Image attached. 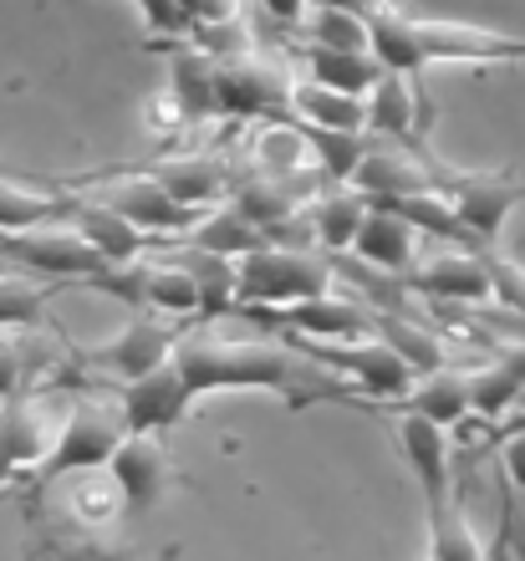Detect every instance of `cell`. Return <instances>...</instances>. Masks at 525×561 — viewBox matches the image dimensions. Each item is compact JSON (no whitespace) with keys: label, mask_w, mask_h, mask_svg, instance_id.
Listing matches in <instances>:
<instances>
[{"label":"cell","mask_w":525,"mask_h":561,"mask_svg":"<svg viewBox=\"0 0 525 561\" xmlns=\"http://www.w3.org/2000/svg\"><path fill=\"white\" fill-rule=\"evenodd\" d=\"M174 363L190 378L194 399L205 393H230V388H271L286 393L292 403L321 399L327 383L311 373L307 357H296L292 347L276 342H246V337H219L205 322H194L179 332L174 342Z\"/></svg>","instance_id":"6da1fadb"},{"label":"cell","mask_w":525,"mask_h":561,"mask_svg":"<svg viewBox=\"0 0 525 561\" xmlns=\"http://www.w3.org/2000/svg\"><path fill=\"white\" fill-rule=\"evenodd\" d=\"M123 439H128L123 399H107V393H82V399H72L67 403V419H61V428H57V439L46 449V459L31 470V495L42 501L46 490L61 485V480L107 470Z\"/></svg>","instance_id":"7a4b0ae2"},{"label":"cell","mask_w":525,"mask_h":561,"mask_svg":"<svg viewBox=\"0 0 525 561\" xmlns=\"http://www.w3.org/2000/svg\"><path fill=\"white\" fill-rule=\"evenodd\" d=\"M332 280H336L332 255L271 240V245L235 261V307H296V301L327 296Z\"/></svg>","instance_id":"3957f363"},{"label":"cell","mask_w":525,"mask_h":561,"mask_svg":"<svg viewBox=\"0 0 525 561\" xmlns=\"http://www.w3.org/2000/svg\"><path fill=\"white\" fill-rule=\"evenodd\" d=\"M77 184H88L92 199H103V205H113L123 220H133L138 230H144L148 240H153V251L163 245V236L184 240L199 225V215L205 209L184 205V199H174V194L159 184V174L148 169V174H123V169H113V174H88V179H72Z\"/></svg>","instance_id":"277c9868"},{"label":"cell","mask_w":525,"mask_h":561,"mask_svg":"<svg viewBox=\"0 0 525 561\" xmlns=\"http://www.w3.org/2000/svg\"><path fill=\"white\" fill-rule=\"evenodd\" d=\"M67 403L72 399L61 388L15 393V399L0 403V490L15 485L21 474H31L46 459L61 419H67Z\"/></svg>","instance_id":"5b68a950"},{"label":"cell","mask_w":525,"mask_h":561,"mask_svg":"<svg viewBox=\"0 0 525 561\" xmlns=\"http://www.w3.org/2000/svg\"><path fill=\"white\" fill-rule=\"evenodd\" d=\"M0 255L15 271H26V276L82 280V286L107 271V261L92 251V240L72 220H46L31 225V230H15V236H0Z\"/></svg>","instance_id":"8992f818"},{"label":"cell","mask_w":525,"mask_h":561,"mask_svg":"<svg viewBox=\"0 0 525 561\" xmlns=\"http://www.w3.org/2000/svg\"><path fill=\"white\" fill-rule=\"evenodd\" d=\"M219 118H292V77L261 51L219 61Z\"/></svg>","instance_id":"52a82bcc"},{"label":"cell","mask_w":525,"mask_h":561,"mask_svg":"<svg viewBox=\"0 0 525 561\" xmlns=\"http://www.w3.org/2000/svg\"><path fill=\"white\" fill-rule=\"evenodd\" d=\"M184 327L163 322L159 311H133V322L123 327V332H113L107 342H98V347H77V363L82 368H103L113 373V378H123V383H133V378H144V373L163 368L169 357H174V342Z\"/></svg>","instance_id":"ba28073f"},{"label":"cell","mask_w":525,"mask_h":561,"mask_svg":"<svg viewBox=\"0 0 525 561\" xmlns=\"http://www.w3.org/2000/svg\"><path fill=\"white\" fill-rule=\"evenodd\" d=\"M311 357L332 363L336 373H347L352 383L373 393V399H403L413 388V363L398 357L388 342L373 332V337H352V342H311Z\"/></svg>","instance_id":"9c48e42d"},{"label":"cell","mask_w":525,"mask_h":561,"mask_svg":"<svg viewBox=\"0 0 525 561\" xmlns=\"http://www.w3.org/2000/svg\"><path fill=\"white\" fill-rule=\"evenodd\" d=\"M403 286L434 296V301H444V307H454V301H459V307L495 301V291H490V271H484L480 251H465V245H444V251L419 255V261L409 266V276H403Z\"/></svg>","instance_id":"30bf717a"},{"label":"cell","mask_w":525,"mask_h":561,"mask_svg":"<svg viewBox=\"0 0 525 561\" xmlns=\"http://www.w3.org/2000/svg\"><path fill=\"white\" fill-rule=\"evenodd\" d=\"M123 419H128V434H163V428H179L194 409V388L190 378L179 373V363L169 357L163 368L144 373L123 383Z\"/></svg>","instance_id":"8fae6325"},{"label":"cell","mask_w":525,"mask_h":561,"mask_svg":"<svg viewBox=\"0 0 525 561\" xmlns=\"http://www.w3.org/2000/svg\"><path fill=\"white\" fill-rule=\"evenodd\" d=\"M163 51H169V82H163L169 123L219 118V61L194 42H169Z\"/></svg>","instance_id":"7c38bea8"},{"label":"cell","mask_w":525,"mask_h":561,"mask_svg":"<svg viewBox=\"0 0 525 561\" xmlns=\"http://www.w3.org/2000/svg\"><path fill=\"white\" fill-rule=\"evenodd\" d=\"M398 449L409 459L413 480L423 490V511L434 516L454 501V455H449V428L423 414H398Z\"/></svg>","instance_id":"4fadbf2b"},{"label":"cell","mask_w":525,"mask_h":561,"mask_svg":"<svg viewBox=\"0 0 525 561\" xmlns=\"http://www.w3.org/2000/svg\"><path fill=\"white\" fill-rule=\"evenodd\" d=\"M419 26L423 61H525V36L505 31H484L469 21H434V15H413Z\"/></svg>","instance_id":"5bb4252c"},{"label":"cell","mask_w":525,"mask_h":561,"mask_svg":"<svg viewBox=\"0 0 525 561\" xmlns=\"http://www.w3.org/2000/svg\"><path fill=\"white\" fill-rule=\"evenodd\" d=\"M438 190L449 194V205L459 209L469 236L484 240V245H495L505 220H511V209L525 199L521 184H511L500 174H438Z\"/></svg>","instance_id":"9a60e30c"},{"label":"cell","mask_w":525,"mask_h":561,"mask_svg":"<svg viewBox=\"0 0 525 561\" xmlns=\"http://www.w3.org/2000/svg\"><path fill=\"white\" fill-rule=\"evenodd\" d=\"M261 322H286L292 332L311 342H352V337H373V311L363 301H342V296H311L296 307H246Z\"/></svg>","instance_id":"2e32d148"},{"label":"cell","mask_w":525,"mask_h":561,"mask_svg":"<svg viewBox=\"0 0 525 561\" xmlns=\"http://www.w3.org/2000/svg\"><path fill=\"white\" fill-rule=\"evenodd\" d=\"M107 474H113L117 495H123V511H148L169 490L174 465H169V449L159 444V434H128L117 444Z\"/></svg>","instance_id":"e0dca14e"},{"label":"cell","mask_w":525,"mask_h":561,"mask_svg":"<svg viewBox=\"0 0 525 561\" xmlns=\"http://www.w3.org/2000/svg\"><path fill=\"white\" fill-rule=\"evenodd\" d=\"M352 190L373 199H398V194H423L438 190V169H429L423 153L413 148H393V144H367L357 174H352Z\"/></svg>","instance_id":"ac0fdd59"},{"label":"cell","mask_w":525,"mask_h":561,"mask_svg":"<svg viewBox=\"0 0 525 561\" xmlns=\"http://www.w3.org/2000/svg\"><path fill=\"white\" fill-rule=\"evenodd\" d=\"M419 240L423 236L398 209L367 205V220H363V230H357V240H352V255L367 261V266L388 271V276H409V266L419 261Z\"/></svg>","instance_id":"d6986e66"},{"label":"cell","mask_w":525,"mask_h":561,"mask_svg":"<svg viewBox=\"0 0 525 561\" xmlns=\"http://www.w3.org/2000/svg\"><path fill=\"white\" fill-rule=\"evenodd\" d=\"M67 220H72L77 230L92 240V251L103 255L107 266H133L138 255L153 251V240H148L138 225L123 220L113 205L92 199V194H88V199H72V205H67Z\"/></svg>","instance_id":"ffe728a7"},{"label":"cell","mask_w":525,"mask_h":561,"mask_svg":"<svg viewBox=\"0 0 525 561\" xmlns=\"http://www.w3.org/2000/svg\"><path fill=\"white\" fill-rule=\"evenodd\" d=\"M398 414H423L434 419V424L454 428L465 424L475 414V403H469V368H434V373H419L413 388L398 399Z\"/></svg>","instance_id":"44dd1931"},{"label":"cell","mask_w":525,"mask_h":561,"mask_svg":"<svg viewBox=\"0 0 525 561\" xmlns=\"http://www.w3.org/2000/svg\"><path fill=\"white\" fill-rule=\"evenodd\" d=\"M367 134L398 138V144H409V148L423 144V103L409 77H398V72L378 77V88L367 92Z\"/></svg>","instance_id":"7402d4cb"},{"label":"cell","mask_w":525,"mask_h":561,"mask_svg":"<svg viewBox=\"0 0 525 561\" xmlns=\"http://www.w3.org/2000/svg\"><path fill=\"white\" fill-rule=\"evenodd\" d=\"M159 184L174 199L194 209H209V205H225V194L235 190V174L225 159H209V153H184V159H159L153 163Z\"/></svg>","instance_id":"603a6c76"},{"label":"cell","mask_w":525,"mask_h":561,"mask_svg":"<svg viewBox=\"0 0 525 561\" xmlns=\"http://www.w3.org/2000/svg\"><path fill=\"white\" fill-rule=\"evenodd\" d=\"M179 245H194V251H215V255H230V261H240V255L271 245V236H265L261 225L250 220V215L235 205V199H225V205H209L205 215H199V225H194V230L179 240Z\"/></svg>","instance_id":"cb8c5ba5"},{"label":"cell","mask_w":525,"mask_h":561,"mask_svg":"<svg viewBox=\"0 0 525 561\" xmlns=\"http://www.w3.org/2000/svg\"><path fill=\"white\" fill-rule=\"evenodd\" d=\"M292 118L307 128H332V134H367V98L301 77V82H292Z\"/></svg>","instance_id":"d4e9b609"},{"label":"cell","mask_w":525,"mask_h":561,"mask_svg":"<svg viewBox=\"0 0 525 561\" xmlns=\"http://www.w3.org/2000/svg\"><path fill=\"white\" fill-rule=\"evenodd\" d=\"M67 205H72V194H61L57 184L0 174V236H15V230H31L46 220H67Z\"/></svg>","instance_id":"484cf974"},{"label":"cell","mask_w":525,"mask_h":561,"mask_svg":"<svg viewBox=\"0 0 525 561\" xmlns=\"http://www.w3.org/2000/svg\"><path fill=\"white\" fill-rule=\"evenodd\" d=\"M301 57H307V77L321 82V88H336V92H352V98H367V92L378 88V57L373 51H336V46H317L307 42L301 46Z\"/></svg>","instance_id":"4316f807"},{"label":"cell","mask_w":525,"mask_h":561,"mask_svg":"<svg viewBox=\"0 0 525 561\" xmlns=\"http://www.w3.org/2000/svg\"><path fill=\"white\" fill-rule=\"evenodd\" d=\"M363 220H367V194H357L352 184L347 190L336 184V190H327V194L311 199V236H317V245L327 255L352 251V240H357Z\"/></svg>","instance_id":"83f0119b"},{"label":"cell","mask_w":525,"mask_h":561,"mask_svg":"<svg viewBox=\"0 0 525 561\" xmlns=\"http://www.w3.org/2000/svg\"><path fill=\"white\" fill-rule=\"evenodd\" d=\"M367 31H373V57H378L383 72H398V77H419L429 61H423V46H419V26H413L409 11H398V5H388V11H378L373 21H367Z\"/></svg>","instance_id":"f1b7e54d"},{"label":"cell","mask_w":525,"mask_h":561,"mask_svg":"<svg viewBox=\"0 0 525 561\" xmlns=\"http://www.w3.org/2000/svg\"><path fill=\"white\" fill-rule=\"evenodd\" d=\"M72 280H42V276H26V271H11L0 276V332H26L46 317L52 296L67 291Z\"/></svg>","instance_id":"f546056e"},{"label":"cell","mask_w":525,"mask_h":561,"mask_svg":"<svg viewBox=\"0 0 525 561\" xmlns=\"http://www.w3.org/2000/svg\"><path fill=\"white\" fill-rule=\"evenodd\" d=\"M373 332H378L398 357H409L413 373H434V368H449V357H444V342L429 332L423 322L403 317V311H373Z\"/></svg>","instance_id":"4dcf8cb0"},{"label":"cell","mask_w":525,"mask_h":561,"mask_svg":"<svg viewBox=\"0 0 525 561\" xmlns=\"http://www.w3.org/2000/svg\"><path fill=\"white\" fill-rule=\"evenodd\" d=\"M179 255H184V266L199 280V322H219L225 311H235V261L230 255L194 251V245H184Z\"/></svg>","instance_id":"1f68e13d"},{"label":"cell","mask_w":525,"mask_h":561,"mask_svg":"<svg viewBox=\"0 0 525 561\" xmlns=\"http://www.w3.org/2000/svg\"><path fill=\"white\" fill-rule=\"evenodd\" d=\"M521 399H525V378L505 363V357L484 363V368H469V403H475V414L480 419L500 424Z\"/></svg>","instance_id":"d6a6232c"},{"label":"cell","mask_w":525,"mask_h":561,"mask_svg":"<svg viewBox=\"0 0 525 561\" xmlns=\"http://www.w3.org/2000/svg\"><path fill=\"white\" fill-rule=\"evenodd\" d=\"M429 557L434 561H484V547H480V536H475V526H469V511L459 495H454L444 511L429 516Z\"/></svg>","instance_id":"836d02e7"},{"label":"cell","mask_w":525,"mask_h":561,"mask_svg":"<svg viewBox=\"0 0 525 561\" xmlns=\"http://www.w3.org/2000/svg\"><path fill=\"white\" fill-rule=\"evenodd\" d=\"M296 128L307 134L311 153H317L321 179H332V184H352V174H357V163H363V153H367V134H332V128H307V123H296Z\"/></svg>","instance_id":"e575fe53"},{"label":"cell","mask_w":525,"mask_h":561,"mask_svg":"<svg viewBox=\"0 0 525 561\" xmlns=\"http://www.w3.org/2000/svg\"><path fill=\"white\" fill-rule=\"evenodd\" d=\"M307 42L317 46H336V51H373V31H367L363 15H347V11H311L307 21Z\"/></svg>","instance_id":"d590c367"},{"label":"cell","mask_w":525,"mask_h":561,"mask_svg":"<svg viewBox=\"0 0 525 561\" xmlns=\"http://www.w3.org/2000/svg\"><path fill=\"white\" fill-rule=\"evenodd\" d=\"M480 261L490 271V291H495V307L525 317V266L515 255H505L500 245H480Z\"/></svg>","instance_id":"8d00e7d4"},{"label":"cell","mask_w":525,"mask_h":561,"mask_svg":"<svg viewBox=\"0 0 525 561\" xmlns=\"http://www.w3.org/2000/svg\"><path fill=\"white\" fill-rule=\"evenodd\" d=\"M138 15H144V26L153 36H169V42H190L194 36V21L184 11V0H133Z\"/></svg>","instance_id":"74e56055"},{"label":"cell","mask_w":525,"mask_h":561,"mask_svg":"<svg viewBox=\"0 0 525 561\" xmlns=\"http://www.w3.org/2000/svg\"><path fill=\"white\" fill-rule=\"evenodd\" d=\"M26 347L21 342H11V332H0V403L15 399V393H26Z\"/></svg>","instance_id":"f35d334b"},{"label":"cell","mask_w":525,"mask_h":561,"mask_svg":"<svg viewBox=\"0 0 525 561\" xmlns=\"http://www.w3.org/2000/svg\"><path fill=\"white\" fill-rule=\"evenodd\" d=\"M184 11H190L194 31H199V26H219V21H235V15H240V0H184Z\"/></svg>","instance_id":"ab89813d"},{"label":"cell","mask_w":525,"mask_h":561,"mask_svg":"<svg viewBox=\"0 0 525 561\" xmlns=\"http://www.w3.org/2000/svg\"><path fill=\"white\" fill-rule=\"evenodd\" d=\"M500 465H505V474H511V485L525 495V434L500 439Z\"/></svg>","instance_id":"60d3db41"},{"label":"cell","mask_w":525,"mask_h":561,"mask_svg":"<svg viewBox=\"0 0 525 561\" xmlns=\"http://www.w3.org/2000/svg\"><path fill=\"white\" fill-rule=\"evenodd\" d=\"M307 5L311 11H347V15H363V21L388 11V0H307Z\"/></svg>","instance_id":"b9f144b4"},{"label":"cell","mask_w":525,"mask_h":561,"mask_svg":"<svg viewBox=\"0 0 525 561\" xmlns=\"http://www.w3.org/2000/svg\"><path fill=\"white\" fill-rule=\"evenodd\" d=\"M261 5H265L271 15H276V21H286V26H296V21H301V15L311 11L307 0H261Z\"/></svg>","instance_id":"7bdbcfd3"},{"label":"cell","mask_w":525,"mask_h":561,"mask_svg":"<svg viewBox=\"0 0 525 561\" xmlns=\"http://www.w3.org/2000/svg\"><path fill=\"white\" fill-rule=\"evenodd\" d=\"M511 434H525V399L515 403V409H511L505 419H500L495 428H490V439H511Z\"/></svg>","instance_id":"ee69618b"},{"label":"cell","mask_w":525,"mask_h":561,"mask_svg":"<svg viewBox=\"0 0 525 561\" xmlns=\"http://www.w3.org/2000/svg\"><path fill=\"white\" fill-rule=\"evenodd\" d=\"M11 271H15V266H11V261H5V255H0V276H11Z\"/></svg>","instance_id":"f6af8a7d"},{"label":"cell","mask_w":525,"mask_h":561,"mask_svg":"<svg viewBox=\"0 0 525 561\" xmlns=\"http://www.w3.org/2000/svg\"><path fill=\"white\" fill-rule=\"evenodd\" d=\"M0 174H11V169H5V159H0Z\"/></svg>","instance_id":"bcb514c9"},{"label":"cell","mask_w":525,"mask_h":561,"mask_svg":"<svg viewBox=\"0 0 525 561\" xmlns=\"http://www.w3.org/2000/svg\"><path fill=\"white\" fill-rule=\"evenodd\" d=\"M429 561H434V557H429Z\"/></svg>","instance_id":"7dc6e473"}]
</instances>
